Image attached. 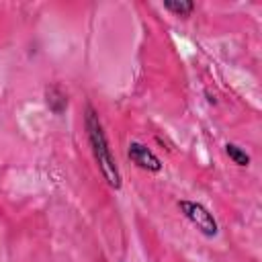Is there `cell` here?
<instances>
[{"mask_svg": "<svg viewBox=\"0 0 262 262\" xmlns=\"http://www.w3.org/2000/svg\"><path fill=\"white\" fill-rule=\"evenodd\" d=\"M225 154H227V158H229L235 166H239V168H248L250 162H252L250 154H248L244 147H239L237 143H231V141L225 143Z\"/></svg>", "mask_w": 262, "mask_h": 262, "instance_id": "5", "label": "cell"}, {"mask_svg": "<svg viewBox=\"0 0 262 262\" xmlns=\"http://www.w3.org/2000/svg\"><path fill=\"white\" fill-rule=\"evenodd\" d=\"M164 8L172 12L174 16H190L194 10V2L190 0H168L164 2Z\"/></svg>", "mask_w": 262, "mask_h": 262, "instance_id": "6", "label": "cell"}, {"mask_svg": "<svg viewBox=\"0 0 262 262\" xmlns=\"http://www.w3.org/2000/svg\"><path fill=\"white\" fill-rule=\"evenodd\" d=\"M84 129H86V137L94 156V162L102 174V178L106 180V184L115 190H121L123 186V178H121V170L117 166V160L113 156V149L108 145L104 127L100 123V117L96 113V108L92 104H86L84 108Z\"/></svg>", "mask_w": 262, "mask_h": 262, "instance_id": "1", "label": "cell"}, {"mask_svg": "<svg viewBox=\"0 0 262 262\" xmlns=\"http://www.w3.org/2000/svg\"><path fill=\"white\" fill-rule=\"evenodd\" d=\"M45 104H47V108H49L55 117H61V115L68 111V104H70L68 92H66L59 84H49V86L45 88Z\"/></svg>", "mask_w": 262, "mask_h": 262, "instance_id": "4", "label": "cell"}, {"mask_svg": "<svg viewBox=\"0 0 262 262\" xmlns=\"http://www.w3.org/2000/svg\"><path fill=\"white\" fill-rule=\"evenodd\" d=\"M127 158L141 170L145 172H151V174H158L162 170V160L141 141H129L127 145Z\"/></svg>", "mask_w": 262, "mask_h": 262, "instance_id": "3", "label": "cell"}, {"mask_svg": "<svg viewBox=\"0 0 262 262\" xmlns=\"http://www.w3.org/2000/svg\"><path fill=\"white\" fill-rule=\"evenodd\" d=\"M178 211L182 213V217L196 227V231L205 237H215L219 233V223L215 219V215L199 201H190V199H180L178 201Z\"/></svg>", "mask_w": 262, "mask_h": 262, "instance_id": "2", "label": "cell"}]
</instances>
